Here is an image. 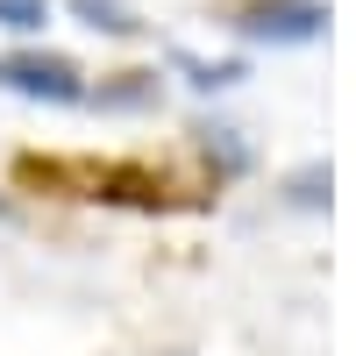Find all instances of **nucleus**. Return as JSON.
<instances>
[{
  "instance_id": "3",
  "label": "nucleus",
  "mask_w": 356,
  "mask_h": 356,
  "mask_svg": "<svg viewBox=\"0 0 356 356\" xmlns=\"http://www.w3.org/2000/svg\"><path fill=\"white\" fill-rule=\"evenodd\" d=\"M157 100H164V79L157 72H114L100 86H86V107H100V114H143Z\"/></svg>"
},
{
  "instance_id": "9",
  "label": "nucleus",
  "mask_w": 356,
  "mask_h": 356,
  "mask_svg": "<svg viewBox=\"0 0 356 356\" xmlns=\"http://www.w3.org/2000/svg\"><path fill=\"white\" fill-rule=\"evenodd\" d=\"M0 214H8V200H0Z\"/></svg>"
},
{
  "instance_id": "7",
  "label": "nucleus",
  "mask_w": 356,
  "mask_h": 356,
  "mask_svg": "<svg viewBox=\"0 0 356 356\" xmlns=\"http://www.w3.org/2000/svg\"><path fill=\"white\" fill-rule=\"evenodd\" d=\"M50 0H0V29L8 36H22V43H43V29H50Z\"/></svg>"
},
{
  "instance_id": "2",
  "label": "nucleus",
  "mask_w": 356,
  "mask_h": 356,
  "mask_svg": "<svg viewBox=\"0 0 356 356\" xmlns=\"http://www.w3.org/2000/svg\"><path fill=\"white\" fill-rule=\"evenodd\" d=\"M243 43H271V50H300L328 36V0H235L221 15Z\"/></svg>"
},
{
  "instance_id": "4",
  "label": "nucleus",
  "mask_w": 356,
  "mask_h": 356,
  "mask_svg": "<svg viewBox=\"0 0 356 356\" xmlns=\"http://www.w3.org/2000/svg\"><path fill=\"white\" fill-rule=\"evenodd\" d=\"M171 72L186 79L200 100H214V93H235V86L250 79V65H243V57H193V50H178V57H171Z\"/></svg>"
},
{
  "instance_id": "6",
  "label": "nucleus",
  "mask_w": 356,
  "mask_h": 356,
  "mask_svg": "<svg viewBox=\"0 0 356 356\" xmlns=\"http://www.w3.org/2000/svg\"><path fill=\"white\" fill-rule=\"evenodd\" d=\"M200 136V150L214 157L221 171H250V143H243V129H228V122H207V129H193Z\"/></svg>"
},
{
  "instance_id": "5",
  "label": "nucleus",
  "mask_w": 356,
  "mask_h": 356,
  "mask_svg": "<svg viewBox=\"0 0 356 356\" xmlns=\"http://www.w3.org/2000/svg\"><path fill=\"white\" fill-rule=\"evenodd\" d=\"M65 8L79 15V29H93V36H114V43H129V36H143V29H150V22L129 8V0H65Z\"/></svg>"
},
{
  "instance_id": "1",
  "label": "nucleus",
  "mask_w": 356,
  "mask_h": 356,
  "mask_svg": "<svg viewBox=\"0 0 356 356\" xmlns=\"http://www.w3.org/2000/svg\"><path fill=\"white\" fill-rule=\"evenodd\" d=\"M86 79L65 50H43V43H22V50H0V93H15L29 107H86Z\"/></svg>"
},
{
  "instance_id": "8",
  "label": "nucleus",
  "mask_w": 356,
  "mask_h": 356,
  "mask_svg": "<svg viewBox=\"0 0 356 356\" xmlns=\"http://www.w3.org/2000/svg\"><path fill=\"white\" fill-rule=\"evenodd\" d=\"M285 200H292V207H307V214H321V207H328V164L292 171V178H285Z\"/></svg>"
}]
</instances>
